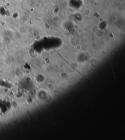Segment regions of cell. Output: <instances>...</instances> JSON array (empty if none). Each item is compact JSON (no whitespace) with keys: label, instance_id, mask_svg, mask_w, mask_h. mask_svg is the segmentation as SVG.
<instances>
[{"label":"cell","instance_id":"cell-1","mask_svg":"<svg viewBox=\"0 0 125 140\" xmlns=\"http://www.w3.org/2000/svg\"><path fill=\"white\" fill-rule=\"evenodd\" d=\"M10 107V103L4 99H0V111L2 113H5L8 111Z\"/></svg>","mask_w":125,"mask_h":140}]
</instances>
